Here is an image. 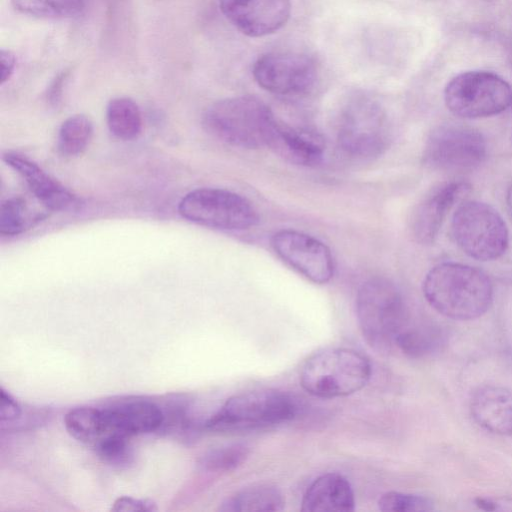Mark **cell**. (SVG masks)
<instances>
[{
    "instance_id": "17",
    "label": "cell",
    "mask_w": 512,
    "mask_h": 512,
    "mask_svg": "<svg viewBox=\"0 0 512 512\" xmlns=\"http://www.w3.org/2000/svg\"><path fill=\"white\" fill-rule=\"evenodd\" d=\"M473 419L485 430L512 437V390L497 385L478 387L469 402Z\"/></svg>"
},
{
    "instance_id": "19",
    "label": "cell",
    "mask_w": 512,
    "mask_h": 512,
    "mask_svg": "<svg viewBox=\"0 0 512 512\" xmlns=\"http://www.w3.org/2000/svg\"><path fill=\"white\" fill-rule=\"evenodd\" d=\"M301 510L306 512H348L355 510V497L349 481L329 472L317 477L306 489Z\"/></svg>"
},
{
    "instance_id": "7",
    "label": "cell",
    "mask_w": 512,
    "mask_h": 512,
    "mask_svg": "<svg viewBox=\"0 0 512 512\" xmlns=\"http://www.w3.org/2000/svg\"><path fill=\"white\" fill-rule=\"evenodd\" d=\"M451 233L466 255L480 261L498 259L509 243L501 215L489 204L475 200L458 206L452 217Z\"/></svg>"
},
{
    "instance_id": "34",
    "label": "cell",
    "mask_w": 512,
    "mask_h": 512,
    "mask_svg": "<svg viewBox=\"0 0 512 512\" xmlns=\"http://www.w3.org/2000/svg\"><path fill=\"white\" fill-rule=\"evenodd\" d=\"M506 202H507L508 212L510 214V217L512 218V184L509 186V188L507 190Z\"/></svg>"
},
{
    "instance_id": "20",
    "label": "cell",
    "mask_w": 512,
    "mask_h": 512,
    "mask_svg": "<svg viewBox=\"0 0 512 512\" xmlns=\"http://www.w3.org/2000/svg\"><path fill=\"white\" fill-rule=\"evenodd\" d=\"M64 425L73 438L92 448L104 439L114 436L100 407L81 406L71 409L64 417Z\"/></svg>"
},
{
    "instance_id": "35",
    "label": "cell",
    "mask_w": 512,
    "mask_h": 512,
    "mask_svg": "<svg viewBox=\"0 0 512 512\" xmlns=\"http://www.w3.org/2000/svg\"><path fill=\"white\" fill-rule=\"evenodd\" d=\"M511 107H512V103H511Z\"/></svg>"
},
{
    "instance_id": "31",
    "label": "cell",
    "mask_w": 512,
    "mask_h": 512,
    "mask_svg": "<svg viewBox=\"0 0 512 512\" xmlns=\"http://www.w3.org/2000/svg\"><path fill=\"white\" fill-rule=\"evenodd\" d=\"M157 509L156 503L150 499H135L127 496L117 498L111 507V511L114 512H153Z\"/></svg>"
},
{
    "instance_id": "2",
    "label": "cell",
    "mask_w": 512,
    "mask_h": 512,
    "mask_svg": "<svg viewBox=\"0 0 512 512\" xmlns=\"http://www.w3.org/2000/svg\"><path fill=\"white\" fill-rule=\"evenodd\" d=\"M277 121L271 109L252 96L219 100L202 117L203 127L211 136L243 149L268 146Z\"/></svg>"
},
{
    "instance_id": "9",
    "label": "cell",
    "mask_w": 512,
    "mask_h": 512,
    "mask_svg": "<svg viewBox=\"0 0 512 512\" xmlns=\"http://www.w3.org/2000/svg\"><path fill=\"white\" fill-rule=\"evenodd\" d=\"M179 214L195 224L228 231L256 226L259 215L242 195L220 188H197L188 192L178 204Z\"/></svg>"
},
{
    "instance_id": "24",
    "label": "cell",
    "mask_w": 512,
    "mask_h": 512,
    "mask_svg": "<svg viewBox=\"0 0 512 512\" xmlns=\"http://www.w3.org/2000/svg\"><path fill=\"white\" fill-rule=\"evenodd\" d=\"M13 8L21 14L48 19L78 16L86 6V0H11Z\"/></svg>"
},
{
    "instance_id": "5",
    "label": "cell",
    "mask_w": 512,
    "mask_h": 512,
    "mask_svg": "<svg viewBox=\"0 0 512 512\" xmlns=\"http://www.w3.org/2000/svg\"><path fill=\"white\" fill-rule=\"evenodd\" d=\"M371 374L369 359L359 351L328 348L306 360L300 371V384L312 396L338 398L363 389Z\"/></svg>"
},
{
    "instance_id": "32",
    "label": "cell",
    "mask_w": 512,
    "mask_h": 512,
    "mask_svg": "<svg viewBox=\"0 0 512 512\" xmlns=\"http://www.w3.org/2000/svg\"><path fill=\"white\" fill-rule=\"evenodd\" d=\"M0 63H1V85L7 82L14 73L16 67V58L15 55L5 49H1L0 53Z\"/></svg>"
},
{
    "instance_id": "15",
    "label": "cell",
    "mask_w": 512,
    "mask_h": 512,
    "mask_svg": "<svg viewBox=\"0 0 512 512\" xmlns=\"http://www.w3.org/2000/svg\"><path fill=\"white\" fill-rule=\"evenodd\" d=\"M469 189L460 181H447L434 186L412 213L410 229L414 239L423 245L431 244L454 203Z\"/></svg>"
},
{
    "instance_id": "26",
    "label": "cell",
    "mask_w": 512,
    "mask_h": 512,
    "mask_svg": "<svg viewBox=\"0 0 512 512\" xmlns=\"http://www.w3.org/2000/svg\"><path fill=\"white\" fill-rule=\"evenodd\" d=\"M33 220L29 207L21 197H11L0 204V234L3 236L19 235L28 229Z\"/></svg>"
},
{
    "instance_id": "30",
    "label": "cell",
    "mask_w": 512,
    "mask_h": 512,
    "mask_svg": "<svg viewBox=\"0 0 512 512\" xmlns=\"http://www.w3.org/2000/svg\"><path fill=\"white\" fill-rule=\"evenodd\" d=\"M94 450L102 461L111 466L126 468L134 462L133 450L125 436H110L96 445Z\"/></svg>"
},
{
    "instance_id": "3",
    "label": "cell",
    "mask_w": 512,
    "mask_h": 512,
    "mask_svg": "<svg viewBox=\"0 0 512 512\" xmlns=\"http://www.w3.org/2000/svg\"><path fill=\"white\" fill-rule=\"evenodd\" d=\"M299 412L297 401L276 389L247 391L228 398L221 408L203 422L211 432L263 429L293 420Z\"/></svg>"
},
{
    "instance_id": "8",
    "label": "cell",
    "mask_w": 512,
    "mask_h": 512,
    "mask_svg": "<svg viewBox=\"0 0 512 512\" xmlns=\"http://www.w3.org/2000/svg\"><path fill=\"white\" fill-rule=\"evenodd\" d=\"M444 100L447 108L458 117H490L511 106L512 88L507 81L493 72L466 71L447 83Z\"/></svg>"
},
{
    "instance_id": "1",
    "label": "cell",
    "mask_w": 512,
    "mask_h": 512,
    "mask_svg": "<svg viewBox=\"0 0 512 512\" xmlns=\"http://www.w3.org/2000/svg\"><path fill=\"white\" fill-rule=\"evenodd\" d=\"M427 302L440 314L454 320H472L491 306L493 286L481 270L461 263L434 266L423 281Z\"/></svg>"
},
{
    "instance_id": "25",
    "label": "cell",
    "mask_w": 512,
    "mask_h": 512,
    "mask_svg": "<svg viewBox=\"0 0 512 512\" xmlns=\"http://www.w3.org/2000/svg\"><path fill=\"white\" fill-rule=\"evenodd\" d=\"M245 443H230L207 450L198 460V465L209 472H229L242 465L249 455Z\"/></svg>"
},
{
    "instance_id": "22",
    "label": "cell",
    "mask_w": 512,
    "mask_h": 512,
    "mask_svg": "<svg viewBox=\"0 0 512 512\" xmlns=\"http://www.w3.org/2000/svg\"><path fill=\"white\" fill-rule=\"evenodd\" d=\"M106 122L112 135L123 141L137 138L143 126L138 105L128 97H116L109 101Z\"/></svg>"
},
{
    "instance_id": "4",
    "label": "cell",
    "mask_w": 512,
    "mask_h": 512,
    "mask_svg": "<svg viewBox=\"0 0 512 512\" xmlns=\"http://www.w3.org/2000/svg\"><path fill=\"white\" fill-rule=\"evenodd\" d=\"M390 140L391 128L381 103L366 93L351 95L338 116L339 149L354 159H372L385 152Z\"/></svg>"
},
{
    "instance_id": "10",
    "label": "cell",
    "mask_w": 512,
    "mask_h": 512,
    "mask_svg": "<svg viewBox=\"0 0 512 512\" xmlns=\"http://www.w3.org/2000/svg\"><path fill=\"white\" fill-rule=\"evenodd\" d=\"M487 145L476 129L461 124H444L429 135L424 148V162L445 172H467L486 158Z\"/></svg>"
},
{
    "instance_id": "23",
    "label": "cell",
    "mask_w": 512,
    "mask_h": 512,
    "mask_svg": "<svg viewBox=\"0 0 512 512\" xmlns=\"http://www.w3.org/2000/svg\"><path fill=\"white\" fill-rule=\"evenodd\" d=\"M93 136V124L83 115L76 114L64 120L59 128L57 147L65 156H78L89 146Z\"/></svg>"
},
{
    "instance_id": "11",
    "label": "cell",
    "mask_w": 512,
    "mask_h": 512,
    "mask_svg": "<svg viewBox=\"0 0 512 512\" xmlns=\"http://www.w3.org/2000/svg\"><path fill=\"white\" fill-rule=\"evenodd\" d=\"M252 74L264 90L279 96L297 97L314 86L317 68L314 60L298 52H270L253 64Z\"/></svg>"
},
{
    "instance_id": "6",
    "label": "cell",
    "mask_w": 512,
    "mask_h": 512,
    "mask_svg": "<svg viewBox=\"0 0 512 512\" xmlns=\"http://www.w3.org/2000/svg\"><path fill=\"white\" fill-rule=\"evenodd\" d=\"M356 315L363 337L376 349L394 344L408 323L401 292L382 277L370 278L361 284L356 296Z\"/></svg>"
},
{
    "instance_id": "16",
    "label": "cell",
    "mask_w": 512,
    "mask_h": 512,
    "mask_svg": "<svg viewBox=\"0 0 512 512\" xmlns=\"http://www.w3.org/2000/svg\"><path fill=\"white\" fill-rule=\"evenodd\" d=\"M3 161L17 172L30 191L47 209L73 211L80 207L81 200L65 186L44 171L29 158L14 152H6Z\"/></svg>"
},
{
    "instance_id": "18",
    "label": "cell",
    "mask_w": 512,
    "mask_h": 512,
    "mask_svg": "<svg viewBox=\"0 0 512 512\" xmlns=\"http://www.w3.org/2000/svg\"><path fill=\"white\" fill-rule=\"evenodd\" d=\"M267 147L285 160L302 166L316 165L325 151L320 135L280 121H277Z\"/></svg>"
},
{
    "instance_id": "21",
    "label": "cell",
    "mask_w": 512,
    "mask_h": 512,
    "mask_svg": "<svg viewBox=\"0 0 512 512\" xmlns=\"http://www.w3.org/2000/svg\"><path fill=\"white\" fill-rule=\"evenodd\" d=\"M285 500L275 486L261 484L245 488L222 502L223 512H275L283 510Z\"/></svg>"
},
{
    "instance_id": "12",
    "label": "cell",
    "mask_w": 512,
    "mask_h": 512,
    "mask_svg": "<svg viewBox=\"0 0 512 512\" xmlns=\"http://www.w3.org/2000/svg\"><path fill=\"white\" fill-rule=\"evenodd\" d=\"M277 256L315 284L328 283L335 271L330 249L319 239L292 229H282L271 237Z\"/></svg>"
},
{
    "instance_id": "13",
    "label": "cell",
    "mask_w": 512,
    "mask_h": 512,
    "mask_svg": "<svg viewBox=\"0 0 512 512\" xmlns=\"http://www.w3.org/2000/svg\"><path fill=\"white\" fill-rule=\"evenodd\" d=\"M219 7L235 28L250 37L278 31L291 13L290 0H219Z\"/></svg>"
},
{
    "instance_id": "28",
    "label": "cell",
    "mask_w": 512,
    "mask_h": 512,
    "mask_svg": "<svg viewBox=\"0 0 512 512\" xmlns=\"http://www.w3.org/2000/svg\"><path fill=\"white\" fill-rule=\"evenodd\" d=\"M41 414L23 411L22 406L4 388H0V429L2 431L24 429L42 420Z\"/></svg>"
},
{
    "instance_id": "33",
    "label": "cell",
    "mask_w": 512,
    "mask_h": 512,
    "mask_svg": "<svg viewBox=\"0 0 512 512\" xmlns=\"http://www.w3.org/2000/svg\"><path fill=\"white\" fill-rule=\"evenodd\" d=\"M476 504L481 509L488 510V511H493V510L497 509V505L495 502H493L489 499H485V498L476 499Z\"/></svg>"
},
{
    "instance_id": "27",
    "label": "cell",
    "mask_w": 512,
    "mask_h": 512,
    "mask_svg": "<svg viewBox=\"0 0 512 512\" xmlns=\"http://www.w3.org/2000/svg\"><path fill=\"white\" fill-rule=\"evenodd\" d=\"M437 334L426 326H411L409 322L397 335L394 344L410 357H421L437 345Z\"/></svg>"
},
{
    "instance_id": "14",
    "label": "cell",
    "mask_w": 512,
    "mask_h": 512,
    "mask_svg": "<svg viewBox=\"0 0 512 512\" xmlns=\"http://www.w3.org/2000/svg\"><path fill=\"white\" fill-rule=\"evenodd\" d=\"M100 409L111 433L128 438L159 432L164 420L161 405L143 396L112 399Z\"/></svg>"
},
{
    "instance_id": "29",
    "label": "cell",
    "mask_w": 512,
    "mask_h": 512,
    "mask_svg": "<svg viewBox=\"0 0 512 512\" xmlns=\"http://www.w3.org/2000/svg\"><path fill=\"white\" fill-rule=\"evenodd\" d=\"M378 508L384 512H426L434 509V503L422 495L390 491L379 498Z\"/></svg>"
}]
</instances>
